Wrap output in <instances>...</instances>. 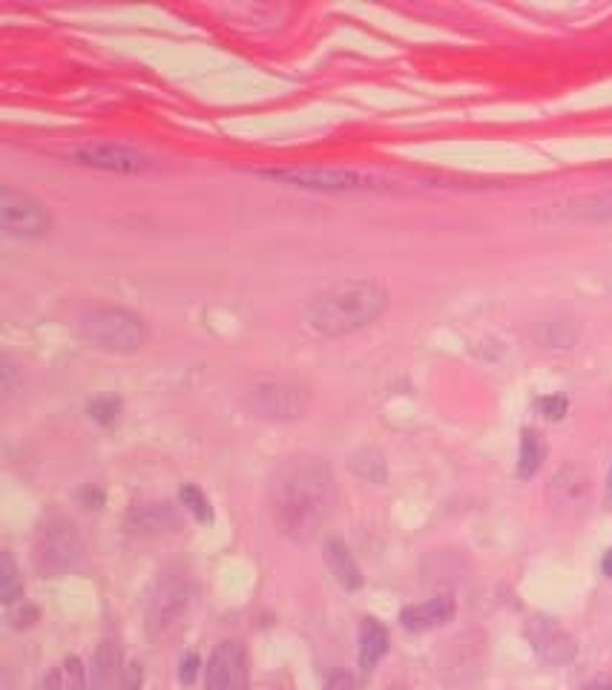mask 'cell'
I'll use <instances>...</instances> for the list:
<instances>
[{
  "label": "cell",
  "instance_id": "44dd1931",
  "mask_svg": "<svg viewBox=\"0 0 612 690\" xmlns=\"http://www.w3.org/2000/svg\"><path fill=\"white\" fill-rule=\"evenodd\" d=\"M179 498H182L184 509L196 518V521H202V524H207L210 518H213V509H210V501H207V495H204L199 486H193V483H184L182 492H179Z\"/></svg>",
  "mask_w": 612,
  "mask_h": 690
},
{
  "label": "cell",
  "instance_id": "277c9868",
  "mask_svg": "<svg viewBox=\"0 0 612 690\" xmlns=\"http://www.w3.org/2000/svg\"><path fill=\"white\" fill-rule=\"evenodd\" d=\"M311 406V391L299 380L288 377H259L242 391V409L268 423H291L305 417Z\"/></svg>",
  "mask_w": 612,
  "mask_h": 690
},
{
  "label": "cell",
  "instance_id": "8992f818",
  "mask_svg": "<svg viewBox=\"0 0 612 690\" xmlns=\"http://www.w3.org/2000/svg\"><path fill=\"white\" fill-rule=\"evenodd\" d=\"M259 176L273 182L302 187V190H322V193H363V190H386L388 182L354 167H271L259 170Z\"/></svg>",
  "mask_w": 612,
  "mask_h": 690
},
{
  "label": "cell",
  "instance_id": "e0dca14e",
  "mask_svg": "<svg viewBox=\"0 0 612 690\" xmlns=\"http://www.w3.org/2000/svg\"><path fill=\"white\" fill-rule=\"evenodd\" d=\"M130 527L141 535H156L164 529L176 527V515L170 504H136L130 509Z\"/></svg>",
  "mask_w": 612,
  "mask_h": 690
},
{
  "label": "cell",
  "instance_id": "f546056e",
  "mask_svg": "<svg viewBox=\"0 0 612 690\" xmlns=\"http://www.w3.org/2000/svg\"><path fill=\"white\" fill-rule=\"evenodd\" d=\"M607 504L612 506V469H610V478H607Z\"/></svg>",
  "mask_w": 612,
  "mask_h": 690
},
{
  "label": "cell",
  "instance_id": "9a60e30c",
  "mask_svg": "<svg viewBox=\"0 0 612 690\" xmlns=\"http://www.w3.org/2000/svg\"><path fill=\"white\" fill-rule=\"evenodd\" d=\"M325 564H328V570L337 578L340 587H345V590H360L363 587L360 564L354 561L351 550L342 544L340 538H328L325 541Z\"/></svg>",
  "mask_w": 612,
  "mask_h": 690
},
{
  "label": "cell",
  "instance_id": "2e32d148",
  "mask_svg": "<svg viewBox=\"0 0 612 690\" xmlns=\"http://www.w3.org/2000/svg\"><path fill=\"white\" fill-rule=\"evenodd\" d=\"M388 653V630L377 619H363L360 624V667L371 673Z\"/></svg>",
  "mask_w": 612,
  "mask_h": 690
},
{
  "label": "cell",
  "instance_id": "5bb4252c",
  "mask_svg": "<svg viewBox=\"0 0 612 690\" xmlns=\"http://www.w3.org/2000/svg\"><path fill=\"white\" fill-rule=\"evenodd\" d=\"M454 598L449 596H437L423 601V604H411L400 613V624L406 627L408 633H426V630H434L440 624L454 619Z\"/></svg>",
  "mask_w": 612,
  "mask_h": 690
},
{
  "label": "cell",
  "instance_id": "ffe728a7",
  "mask_svg": "<svg viewBox=\"0 0 612 690\" xmlns=\"http://www.w3.org/2000/svg\"><path fill=\"white\" fill-rule=\"evenodd\" d=\"M23 578H21V570H18V564H15V558H12V552H0V601L6 604V607H12V604H18V601H23Z\"/></svg>",
  "mask_w": 612,
  "mask_h": 690
},
{
  "label": "cell",
  "instance_id": "f1b7e54d",
  "mask_svg": "<svg viewBox=\"0 0 612 690\" xmlns=\"http://www.w3.org/2000/svg\"><path fill=\"white\" fill-rule=\"evenodd\" d=\"M601 570H604V575H607V578H612V547L604 552V558H601Z\"/></svg>",
  "mask_w": 612,
  "mask_h": 690
},
{
  "label": "cell",
  "instance_id": "5b68a950",
  "mask_svg": "<svg viewBox=\"0 0 612 690\" xmlns=\"http://www.w3.org/2000/svg\"><path fill=\"white\" fill-rule=\"evenodd\" d=\"M81 337L107 354H136L147 343V322L127 308H92L81 317Z\"/></svg>",
  "mask_w": 612,
  "mask_h": 690
},
{
  "label": "cell",
  "instance_id": "3957f363",
  "mask_svg": "<svg viewBox=\"0 0 612 690\" xmlns=\"http://www.w3.org/2000/svg\"><path fill=\"white\" fill-rule=\"evenodd\" d=\"M32 558L41 575L58 578V575L72 573L84 558V538L75 527V521L64 512L44 515L35 532Z\"/></svg>",
  "mask_w": 612,
  "mask_h": 690
},
{
  "label": "cell",
  "instance_id": "7c38bea8",
  "mask_svg": "<svg viewBox=\"0 0 612 690\" xmlns=\"http://www.w3.org/2000/svg\"><path fill=\"white\" fill-rule=\"evenodd\" d=\"M592 501V478L590 472L578 463L561 466L555 478L549 481V504L558 515H581Z\"/></svg>",
  "mask_w": 612,
  "mask_h": 690
},
{
  "label": "cell",
  "instance_id": "603a6c76",
  "mask_svg": "<svg viewBox=\"0 0 612 690\" xmlns=\"http://www.w3.org/2000/svg\"><path fill=\"white\" fill-rule=\"evenodd\" d=\"M118 412H121V403L115 400V397H98V400H92L90 403V417L92 420H98V423H113L115 417H118Z\"/></svg>",
  "mask_w": 612,
  "mask_h": 690
},
{
  "label": "cell",
  "instance_id": "cb8c5ba5",
  "mask_svg": "<svg viewBox=\"0 0 612 690\" xmlns=\"http://www.w3.org/2000/svg\"><path fill=\"white\" fill-rule=\"evenodd\" d=\"M6 619H9V624H12L15 630H26V627H32V624L38 621V610H35L32 604H23V601H18V604H12V607H9Z\"/></svg>",
  "mask_w": 612,
  "mask_h": 690
},
{
  "label": "cell",
  "instance_id": "30bf717a",
  "mask_svg": "<svg viewBox=\"0 0 612 690\" xmlns=\"http://www.w3.org/2000/svg\"><path fill=\"white\" fill-rule=\"evenodd\" d=\"M204 690H250L248 653L239 642L213 647L204 667Z\"/></svg>",
  "mask_w": 612,
  "mask_h": 690
},
{
  "label": "cell",
  "instance_id": "9c48e42d",
  "mask_svg": "<svg viewBox=\"0 0 612 690\" xmlns=\"http://www.w3.org/2000/svg\"><path fill=\"white\" fill-rule=\"evenodd\" d=\"M526 642L532 644L535 656L549 667L569 665L578 656V644L567 630L549 616H532L526 621Z\"/></svg>",
  "mask_w": 612,
  "mask_h": 690
},
{
  "label": "cell",
  "instance_id": "7a4b0ae2",
  "mask_svg": "<svg viewBox=\"0 0 612 690\" xmlns=\"http://www.w3.org/2000/svg\"><path fill=\"white\" fill-rule=\"evenodd\" d=\"M388 308V291L374 279H348L308 302L305 322L322 337H345L374 322Z\"/></svg>",
  "mask_w": 612,
  "mask_h": 690
},
{
  "label": "cell",
  "instance_id": "484cf974",
  "mask_svg": "<svg viewBox=\"0 0 612 690\" xmlns=\"http://www.w3.org/2000/svg\"><path fill=\"white\" fill-rule=\"evenodd\" d=\"M199 667H202V662H199V656H196V653H187V656H184L182 665H179V679H182L184 685H193V682H196Z\"/></svg>",
  "mask_w": 612,
  "mask_h": 690
},
{
  "label": "cell",
  "instance_id": "d4e9b609",
  "mask_svg": "<svg viewBox=\"0 0 612 690\" xmlns=\"http://www.w3.org/2000/svg\"><path fill=\"white\" fill-rule=\"evenodd\" d=\"M569 409V400L564 394H549V397H541L538 400V412L544 414L546 420H561Z\"/></svg>",
  "mask_w": 612,
  "mask_h": 690
},
{
  "label": "cell",
  "instance_id": "ba28073f",
  "mask_svg": "<svg viewBox=\"0 0 612 690\" xmlns=\"http://www.w3.org/2000/svg\"><path fill=\"white\" fill-rule=\"evenodd\" d=\"M0 228L6 236L38 239V236L49 233L52 219L32 193L3 184L0 187Z\"/></svg>",
  "mask_w": 612,
  "mask_h": 690
},
{
  "label": "cell",
  "instance_id": "4316f807",
  "mask_svg": "<svg viewBox=\"0 0 612 690\" xmlns=\"http://www.w3.org/2000/svg\"><path fill=\"white\" fill-rule=\"evenodd\" d=\"M328 690H354V679H351L348 673H337Z\"/></svg>",
  "mask_w": 612,
  "mask_h": 690
},
{
  "label": "cell",
  "instance_id": "4dcf8cb0",
  "mask_svg": "<svg viewBox=\"0 0 612 690\" xmlns=\"http://www.w3.org/2000/svg\"><path fill=\"white\" fill-rule=\"evenodd\" d=\"M386 690H408V688H406V685H388Z\"/></svg>",
  "mask_w": 612,
  "mask_h": 690
},
{
  "label": "cell",
  "instance_id": "6da1fadb",
  "mask_svg": "<svg viewBox=\"0 0 612 690\" xmlns=\"http://www.w3.org/2000/svg\"><path fill=\"white\" fill-rule=\"evenodd\" d=\"M337 504L334 472L322 458H291L271 483V515L276 529L296 544H308L328 524Z\"/></svg>",
  "mask_w": 612,
  "mask_h": 690
},
{
  "label": "cell",
  "instance_id": "ac0fdd59",
  "mask_svg": "<svg viewBox=\"0 0 612 690\" xmlns=\"http://www.w3.org/2000/svg\"><path fill=\"white\" fill-rule=\"evenodd\" d=\"M46 690H90L87 667L78 656H67L52 673L46 676Z\"/></svg>",
  "mask_w": 612,
  "mask_h": 690
},
{
  "label": "cell",
  "instance_id": "8fae6325",
  "mask_svg": "<svg viewBox=\"0 0 612 690\" xmlns=\"http://www.w3.org/2000/svg\"><path fill=\"white\" fill-rule=\"evenodd\" d=\"M72 161L84 164V167H95V170H107V173H124V176H136L153 167V161L147 153H141L136 147L127 144H84L78 150H72Z\"/></svg>",
  "mask_w": 612,
  "mask_h": 690
},
{
  "label": "cell",
  "instance_id": "83f0119b",
  "mask_svg": "<svg viewBox=\"0 0 612 690\" xmlns=\"http://www.w3.org/2000/svg\"><path fill=\"white\" fill-rule=\"evenodd\" d=\"M581 690H612V679H595V682L584 685Z\"/></svg>",
  "mask_w": 612,
  "mask_h": 690
},
{
  "label": "cell",
  "instance_id": "52a82bcc",
  "mask_svg": "<svg viewBox=\"0 0 612 690\" xmlns=\"http://www.w3.org/2000/svg\"><path fill=\"white\" fill-rule=\"evenodd\" d=\"M190 575L182 567H167L156 578L153 593L147 601V633L150 639H167L179 630V624L187 616L190 607Z\"/></svg>",
  "mask_w": 612,
  "mask_h": 690
},
{
  "label": "cell",
  "instance_id": "7402d4cb",
  "mask_svg": "<svg viewBox=\"0 0 612 690\" xmlns=\"http://www.w3.org/2000/svg\"><path fill=\"white\" fill-rule=\"evenodd\" d=\"M351 466H354V472H357L360 478H365V481H371V483L386 481L380 472H374V466H377V469H386V460H383V455H380L377 449H363V452H357L354 460H351Z\"/></svg>",
  "mask_w": 612,
  "mask_h": 690
},
{
  "label": "cell",
  "instance_id": "d6986e66",
  "mask_svg": "<svg viewBox=\"0 0 612 690\" xmlns=\"http://www.w3.org/2000/svg\"><path fill=\"white\" fill-rule=\"evenodd\" d=\"M544 458H546L544 437L538 435L535 429H523L521 452H518V475H521L523 481L538 475V469L544 466Z\"/></svg>",
  "mask_w": 612,
  "mask_h": 690
},
{
  "label": "cell",
  "instance_id": "4fadbf2b",
  "mask_svg": "<svg viewBox=\"0 0 612 690\" xmlns=\"http://www.w3.org/2000/svg\"><path fill=\"white\" fill-rule=\"evenodd\" d=\"M127 670L124 653L113 639H104L92 659V690H124L127 688Z\"/></svg>",
  "mask_w": 612,
  "mask_h": 690
}]
</instances>
